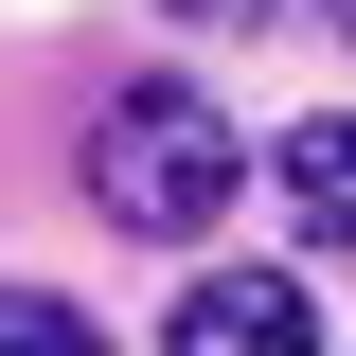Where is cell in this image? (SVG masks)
Returning a JSON list of instances; mask_svg holds the SVG:
<instances>
[{
  "instance_id": "obj_1",
  "label": "cell",
  "mask_w": 356,
  "mask_h": 356,
  "mask_svg": "<svg viewBox=\"0 0 356 356\" xmlns=\"http://www.w3.org/2000/svg\"><path fill=\"white\" fill-rule=\"evenodd\" d=\"M232 178H250V143H232V107H214V89L125 72L107 107H89V196H107V232L196 250V232H232Z\"/></svg>"
},
{
  "instance_id": "obj_4",
  "label": "cell",
  "mask_w": 356,
  "mask_h": 356,
  "mask_svg": "<svg viewBox=\"0 0 356 356\" xmlns=\"http://www.w3.org/2000/svg\"><path fill=\"white\" fill-rule=\"evenodd\" d=\"M0 356H107V339H89L54 285H0Z\"/></svg>"
},
{
  "instance_id": "obj_2",
  "label": "cell",
  "mask_w": 356,
  "mask_h": 356,
  "mask_svg": "<svg viewBox=\"0 0 356 356\" xmlns=\"http://www.w3.org/2000/svg\"><path fill=\"white\" fill-rule=\"evenodd\" d=\"M161 356H321V303L285 267H196L178 321H161Z\"/></svg>"
},
{
  "instance_id": "obj_3",
  "label": "cell",
  "mask_w": 356,
  "mask_h": 356,
  "mask_svg": "<svg viewBox=\"0 0 356 356\" xmlns=\"http://www.w3.org/2000/svg\"><path fill=\"white\" fill-rule=\"evenodd\" d=\"M285 196H303V232H356V107H321L285 143Z\"/></svg>"
},
{
  "instance_id": "obj_5",
  "label": "cell",
  "mask_w": 356,
  "mask_h": 356,
  "mask_svg": "<svg viewBox=\"0 0 356 356\" xmlns=\"http://www.w3.org/2000/svg\"><path fill=\"white\" fill-rule=\"evenodd\" d=\"M161 18H196V36H214V18H232V36H250V18H285V0H161Z\"/></svg>"
},
{
  "instance_id": "obj_6",
  "label": "cell",
  "mask_w": 356,
  "mask_h": 356,
  "mask_svg": "<svg viewBox=\"0 0 356 356\" xmlns=\"http://www.w3.org/2000/svg\"><path fill=\"white\" fill-rule=\"evenodd\" d=\"M321 18H339V36H356V0H321Z\"/></svg>"
}]
</instances>
